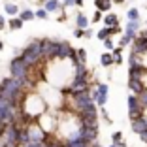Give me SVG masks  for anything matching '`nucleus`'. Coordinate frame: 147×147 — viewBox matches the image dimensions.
Listing matches in <instances>:
<instances>
[{"label": "nucleus", "instance_id": "obj_1", "mask_svg": "<svg viewBox=\"0 0 147 147\" xmlns=\"http://www.w3.org/2000/svg\"><path fill=\"white\" fill-rule=\"evenodd\" d=\"M21 57H23V61H25L28 66L38 64V62L43 59V57H42V42H40V40H36V42L28 43V47L23 51Z\"/></svg>", "mask_w": 147, "mask_h": 147}, {"label": "nucleus", "instance_id": "obj_2", "mask_svg": "<svg viewBox=\"0 0 147 147\" xmlns=\"http://www.w3.org/2000/svg\"><path fill=\"white\" fill-rule=\"evenodd\" d=\"M28 70H30V66L26 64L25 61H23V57H15L11 61V64H9V72H11V78L15 79H25L26 76H28Z\"/></svg>", "mask_w": 147, "mask_h": 147}, {"label": "nucleus", "instance_id": "obj_3", "mask_svg": "<svg viewBox=\"0 0 147 147\" xmlns=\"http://www.w3.org/2000/svg\"><path fill=\"white\" fill-rule=\"evenodd\" d=\"M72 100H74V106L81 111L83 108H87V106L91 104V102H94L91 96V92H89V89H85V91H79V92H74L72 94Z\"/></svg>", "mask_w": 147, "mask_h": 147}, {"label": "nucleus", "instance_id": "obj_4", "mask_svg": "<svg viewBox=\"0 0 147 147\" xmlns=\"http://www.w3.org/2000/svg\"><path fill=\"white\" fill-rule=\"evenodd\" d=\"M128 113H130V119H136V117H142L143 115V108L140 106L138 96H136V94H130L128 96Z\"/></svg>", "mask_w": 147, "mask_h": 147}, {"label": "nucleus", "instance_id": "obj_5", "mask_svg": "<svg viewBox=\"0 0 147 147\" xmlns=\"http://www.w3.org/2000/svg\"><path fill=\"white\" fill-rule=\"evenodd\" d=\"M28 128V142H45L47 132L42 130L40 126H26Z\"/></svg>", "mask_w": 147, "mask_h": 147}, {"label": "nucleus", "instance_id": "obj_6", "mask_svg": "<svg viewBox=\"0 0 147 147\" xmlns=\"http://www.w3.org/2000/svg\"><path fill=\"white\" fill-rule=\"evenodd\" d=\"M89 89V78H74L72 85L68 87V92H79V91H85Z\"/></svg>", "mask_w": 147, "mask_h": 147}, {"label": "nucleus", "instance_id": "obj_7", "mask_svg": "<svg viewBox=\"0 0 147 147\" xmlns=\"http://www.w3.org/2000/svg\"><path fill=\"white\" fill-rule=\"evenodd\" d=\"M145 130H147V119L143 115L132 119V132H136V134H143Z\"/></svg>", "mask_w": 147, "mask_h": 147}, {"label": "nucleus", "instance_id": "obj_8", "mask_svg": "<svg viewBox=\"0 0 147 147\" xmlns=\"http://www.w3.org/2000/svg\"><path fill=\"white\" fill-rule=\"evenodd\" d=\"M96 136H98V128H89V126L81 125V138L87 142H96Z\"/></svg>", "mask_w": 147, "mask_h": 147}, {"label": "nucleus", "instance_id": "obj_9", "mask_svg": "<svg viewBox=\"0 0 147 147\" xmlns=\"http://www.w3.org/2000/svg\"><path fill=\"white\" fill-rule=\"evenodd\" d=\"M79 115H81V119H94V117H98V111H96L94 102H91L87 108H83L81 111H79Z\"/></svg>", "mask_w": 147, "mask_h": 147}, {"label": "nucleus", "instance_id": "obj_10", "mask_svg": "<svg viewBox=\"0 0 147 147\" xmlns=\"http://www.w3.org/2000/svg\"><path fill=\"white\" fill-rule=\"evenodd\" d=\"M117 32H119V26H104V28H102V30H98L96 32V36H98V40H102V42H104L106 38H109V36H113V34H117Z\"/></svg>", "mask_w": 147, "mask_h": 147}, {"label": "nucleus", "instance_id": "obj_11", "mask_svg": "<svg viewBox=\"0 0 147 147\" xmlns=\"http://www.w3.org/2000/svg\"><path fill=\"white\" fill-rule=\"evenodd\" d=\"M128 87H130V91H132V94H138L145 85H143V81L138 79V78H128Z\"/></svg>", "mask_w": 147, "mask_h": 147}, {"label": "nucleus", "instance_id": "obj_12", "mask_svg": "<svg viewBox=\"0 0 147 147\" xmlns=\"http://www.w3.org/2000/svg\"><path fill=\"white\" fill-rule=\"evenodd\" d=\"M91 96H92V100H94L98 106H106V102H108V94H102L98 89H96V91H92Z\"/></svg>", "mask_w": 147, "mask_h": 147}, {"label": "nucleus", "instance_id": "obj_13", "mask_svg": "<svg viewBox=\"0 0 147 147\" xmlns=\"http://www.w3.org/2000/svg\"><path fill=\"white\" fill-rule=\"evenodd\" d=\"M43 8L47 9V13H55V11H61V4H59V0H45V6Z\"/></svg>", "mask_w": 147, "mask_h": 147}, {"label": "nucleus", "instance_id": "obj_14", "mask_svg": "<svg viewBox=\"0 0 147 147\" xmlns=\"http://www.w3.org/2000/svg\"><path fill=\"white\" fill-rule=\"evenodd\" d=\"M111 0H94V6L96 9H100V11H109L111 9Z\"/></svg>", "mask_w": 147, "mask_h": 147}, {"label": "nucleus", "instance_id": "obj_15", "mask_svg": "<svg viewBox=\"0 0 147 147\" xmlns=\"http://www.w3.org/2000/svg\"><path fill=\"white\" fill-rule=\"evenodd\" d=\"M136 96H138L140 106H142V108H143V111H145V109H147V87H143V89H142V91H140Z\"/></svg>", "mask_w": 147, "mask_h": 147}, {"label": "nucleus", "instance_id": "obj_16", "mask_svg": "<svg viewBox=\"0 0 147 147\" xmlns=\"http://www.w3.org/2000/svg\"><path fill=\"white\" fill-rule=\"evenodd\" d=\"M85 61H87V51H85V49H78V51H76V57H72V62H74V64H76V62L85 64Z\"/></svg>", "mask_w": 147, "mask_h": 147}, {"label": "nucleus", "instance_id": "obj_17", "mask_svg": "<svg viewBox=\"0 0 147 147\" xmlns=\"http://www.w3.org/2000/svg\"><path fill=\"white\" fill-rule=\"evenodd\" d=\"M115 25H119V17L115 13H108L104 17V26H115Z\"/></svg>", "mask_w": 147, "mask_h": 147}, {"label": "nucleus", "instance_id": "obj_18", "mask_svg": "<svg viewBox=\"0 0 147 147\" xmlns=\"http://www.w3.org/2000/svg\"><path fill=\"white\" fill-rule=\"evenodd\" d=\"M4 11L8 13V15H11V17H15V15H17L21 9H19L17 4H6V6H4Z\"/></svg>", "mask_w": 147, "mask_h": 147}, {"label": "nucleus", "instance_id": "obj_19", "mask_svg": "<svg viewBox=\"0 0 147 147\" xmlns=\"http://www.w3.org/2000/svg\"><path fill=\"white\" fill-rule=\"evenodd\" d=\"M100 62H102L104 66H111V64H115V62H113V55H111V51L104 53V55L100 57Z\"/></svg>", "mask_w": 147, "mask_h": 147}, {"label": "nucleus", "instance_id": "obj_20", "mask_svg": "<svg viewBox=\"0 0 147 147\" xmlns=\"http://www.w3.org/2000/svg\"><path fill=\"white\" fill-rule=\"evenodd\" d=\"M76 25H78L79 28H87V26H89V19H87L83 13H78V17H76Z\"/></svg>", "mask_w": 147, "mask_h": 147}, {"label": "nucleus", "instance_id": "obj_21", "mask_svg": "<svg viewBox=\"0 0 147 147\" xmlns=\"http://www.w3.org/2000/svg\"><path fill=\"white\" fill-rule=\"evenodd\" d=\"M19 17H21L23 21H30V19L36 17V13L32 11V9H21V11H19Z\"/></svg>", "mask_w": 147, "mask_h": 147}, {"label": "nucleus", "instance_id": "obj_22", "mask_svg": "<svg viewBox=\"0 0 147 147\" xmlns=\"http://www.w3.org/2000/svg\"><path fill=\"white\" fill-rule=\"evenodd\" d=\"M23 19L21 17H11V21H9V28H11V30H19V28H21L23 26Z\"/></svg>", "mask_w": 147, "mask_h": 147}, {"label": "nucleus", "instance_id": "obj_23", "mask_svg": "<svg viewBox=\"0 0 147 147\" xmlns=\"http://www.w3.org/2000/svg\"><path fill=\"white\" fill-rule=\"evenodd\" d=\"M111 55H113V62H115V64H121L123 62V57H121V47H115L111 51Z\"/></svg>", "mask_w": 147, "mask_h": 147}, {"label": "nucleus", "instance_id": "obj_24", "mask_svg": "<svg viewBox=\"0 0 147 147\" xmlns=\"http://www.w3.org/2000/svg\"><path fill=\"white\" fill-rule=\"evenodd\" d=\"M81 125L89 126V128H98V121H96V117H94V119H81Z\"/></svg>", "mask_w": 147, "mask_h": 147}, {"label": "nucleus", "instance_id": "obj_25", "mask_svg": "<svg viewBox=\"0 0 147 147\" xmlns=\"http://www.w3.org/2000/svg\"><path fill=\"white\" fill-rule=\"evenodd\" d=\"M128 21H140V11L136 8L128 9Z\"/></svg>", "mask_w": 147, "mask_h": 147}, {"label": "nucleus", "instance_id": "obj_26", "mask_svg": "<svg viewBox=\"0 0 147 147\" xmlns=\"http://www.w3.org/2000/svg\"><path fill=\"white\" fill-rule=\"evenodd\" d=\"M23 147H47L45 142H26L23 143Z\"/></svg>", "mask_w": 147, "mask_h": 147}, {"label": "nucleus", "instance_id": "obj_27", "mask_svg": "<svg viewBox=\"0 0 147 147\" xmlns=\"http://www.w3.org/2000/svg\"><path fill=\"white\" fill-rule=\"evenodd\" d=\"M36 13V17L38 19H47V9L43 8V9H38V11H34Z\"/></svg>", "mask_w": 147, "mask_h": 147}, {"label": "nucleus", "instance_id": "obj_28", "mask_svg": "<svg viewBox=\"0 0 147 147\" xmlns=\"http://www.w3.org/2000/svg\"><path fill=\"white\" fill-rule=\"evenodd\" d=\"M111 140H113V143H119L123 140V134H121V132H113V134H111Z\"/></svg>", "mask_w": 147, "mask_h": 147}, {"label": "nucleus", "instance_id": "obj_29", "mask_svg": "<svg viewBox=\"0 0 147 147\" xmlns=\"http://www.w3.org/2000/svg\"><path fill=\"white\" fill-rule=\"evenodd\" d=\"M98 91L102 92V94H108V91H109V87L106 85V83H98Z\"/></svg>", "mask_w": 147, "mask_h": 147}, {"label": "nucleus", "instance_id": "obj_30", "mask_svg": "<svg viewBox=\"0 0 147 147\" xmlns=\"http://www.w3.org/2000/svg\"><path fill=\"white\" fill-rule=\"evenodd\" d=\"M104 45H106V49H108V51H113V49H115V47H113V42H111L109 38L104 40Z\"/></svg>", "mask_w": 147, "mask_h": 147}, {"label": "nucleus", "instance_id": "obj_31", "mask_svg": "<svg viewBox=\"0 0 147 147\" xmlns=\"http://www.w3.org/2000/svg\"><path fill=\"white\" fill-rule=\"evenodd\" d=\"M100 19H102V11H100V9H96V11H94V15H92V21H94V23H98Z\"/></svg>", "mask_w": 147, "mask_h": 147}, {"label": "nucleus", "instance_id": "obj_32", "mask_svg": "<svg viewBox=\"0 0 147 147\" xmlns=\"http://www.w3.org/2000/svg\"><path fill=\"white\" fill-rule=\"evenodd\" d=\"M74 34L78 36V38H83V36H85V32H83V28H79V26H78V28L74 30Z\"/></svg>", "mask_w": 147, "mask_h": 147}, {"label": "nucleus", "instance_id": "obj_33", "mask_svg": "<svg viewBox=\"0 0 147 147\" xmlns=\"http://www.w3.org/2000/svg\"><path fill=\"white\" fill-rule=\"evenodd\" d=\"M6 126H8V125H6L4 121H0V138L4 136V130H6Z\"/></svg>", "mask_w": 147, "mask_h": 147}, {"label": "nucleus", "instance_id": "obj_34", "mask_svg": "<svg viewBox=\"0 0 147 147\" xmlns=\"http://www.w3.org/2000/svg\"><path fill=\"white\" fill-rule=\"evenodd\" d=\"M64 2V8H70V6H76V2L74 0H62Z\"/></svg>", "mask_w": 147, "mask_h": 147}, {"label": "nucleus", "instance_id": "obj_35", "mask_svg": "<svg viewBox=\"0 0 147 147\" xmlns=\"http://www.w3.org/2000/svg\"><path fill=\"white\" fill-rule=\"evenodd\" d=\"M19 145V143H13V142H6L4 143V147H17Z\"/></svg>", "mask_w": 147, "mask_h": 147}, {"label": "nucleus", "instance_id": "obj_36", "mask_svg": "<svg viewBox=\"0 0 147 147\" xmlns=\"http://www.w3.org/2000/svg\"><path fill=\"white\" fill-rule=\"evenodd\" d=\"M4 26H6V19L0 15V28H4Z\"/></svg>", "mask_w": 147, "mask_h": 147}, {"label": "nucleus", "instance_id": "obj_37", "mask_svg": "<svg viewBox=\"0 0 147 147\" xmlns=\"http://www.w3.org/2000/svg\"><path fill=\"white\" fill-rule=\"evenodd\" d=\"M140 138H142V140H143V142H145V143H147V130H145V132H143V134H140Z\"/></svg>", "mask_w": 147, "mask_h": 147}, {"label": "nucleus", "instance_id": "obj_38", "mask_svg": "<svg viewBox=\"0 0 147 147\" xmlns=\"http://www.w3.org/2000/svg\"><path fill=\"white\" fill-rule=\"evenodd\" d=\"M76 2V6H83V0H74Z\"/></svg>", "mask_w": 147, "mask_h": 147}, {"label": "nucleus", "instance_id": "obj_39", "mask_svg": "<svg viewBox=\"0 0 147 147\" xmlns=\"http://www.w3.org/2000/svg\"><path fill=\"white\" fill-rule=\"evenodd\" d=\"M2 47H4V43H2V40H0V51H2Z\"/></svg>", "mask_w": 147, "mask_h": 147}, {"label": "nucleus", "instance_id": "obj_40", "mask_svg": "<svg viewBox=\"0 0 147 147\" xmlns=\"http://www.w3.org/2000/svg\"><path fill=\"white\" fill-rule=\"evenodd\" d=\"M109 147H117V143H113V145H109Z\"/></svg>", "mask_w": 147, "mask_h": 147}, {"label": "nucleus", "instance_id": "obj_41", "mask_svg": "<svg viewBox=\"0 0 147 147\" xmlns=\"http://www.w3.org/2000/svg\"><path fill=\"white\" fill-rule=\"evenodd\" d=\"M61 147H68V145H66V143H64V145H61Z\"/></svg>", "mask_w": 147, "mask_h": 147}, {"label": "nucleus", "instance_id": "obj_42", "mask_svg": "<svg viewBox=\"0 0 147 147\" xmlns=\"http://www.w3.org/2000/svg\"><path fill=\"white\" fill-rule=\"evenodd\" d=\"M59 2H62V0H59Z\"/></svg>", "mask_w": 147, "mask_h": 147}]
</instances>
